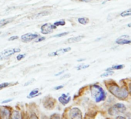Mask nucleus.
Listing matches in <instances>:
<instances>
[{
	"label": "nucleus",
	"instance_id": "nucleus-11",
	"mask_svg": "<svg viewBox=\"0 0 131 119\" xmlns=\"http://www.w3.org/2000/svg\"><path fill=\"white\" fill-rule=\"evenodd\" d=\"M71 49L70 47H67V48H62V49H59L58 50H56L51 53L49 54V56H59V55H62V54H64L66 53L69 52L70 50Z\"/></svg>",
	"mask_w": 131,
	"mask_h": 119
},
{
	"label": "nucleus",
	"instance_id": "nucleus-39",
	"mask_svg": "<svg viewBox=\"0 0 131 119\" xmlns=\"http://www.w3.org/2000/svg\"><path fill=\"white\" fill-rule=\"evenodd\" d=\"M3 67V65H0V70H1Z\"/></svg>",
	"mask_w": 131,
	"mask_h": 119
},
{
	"label": "nucleus",
	"instance_id": "nucleus-33",
	"mask_svg": "<svg viewBox=\"0 0 131 119\" xmlns=\"http://www.w3.org/2000/svg\"><path fill=\"white\" fill-rule=\"evenodd\" d=\"M11 101H12V99H8V100H5V101H3V104H6V103L10 102Z\"/></svg>",
	"mask_w": 131,
	"mask_h": 119
},
{
	"label": "nucleus",
	"instance_id": "nucleus-2",
	"mask_svg": "<svg viewBox=\"0 0 131 119\" xmlns=\"http://www.w3.org/2000/svg\"><path fill=\"white\" fill-rule=\"evenodd\" d=\"M90 92L92 97L95 99L96 102L103 101L106 97V94L104 90L97 84H93L90 87Z\"/></svg>",
	"mask_w": 131,
	"mask_h": 119
},
{
	"label": "nucleus",
	"instance_id": "nucleus-35",
	"mask_svg": "<svg viewBox=\"0 0 131 119\" xmlns=\"http://www.w3.org/2000/svg\"><path fill=\"white\" fill-rule=\"evenodd\" d=\"M63 72H64V71H60L59 73H58V74H56V76H59V75H60V74H62Z\"/></svg>",
	"mask_w": 131,
	"mask_h": 119
},
{
	"label": "nucleus",
	"instance_id": "nucleus-37",
	"mask_svg": "<svg viewBox=\"0 0 131 119\" xmlns=\"http://www.w3.org/2000/svg\"><path fill=\"white\" fill-rule=\"evenodd\" d=\"M85 61L84 59H80V60H78V61L80 62V61Z\"/></svg>",
	"mask_w": 131,
	"mask_h": 119
},
{
	"label": "nucleus",
	"instance_id": "nucleus-38",
	"mask_svg": "<svg viewBox=\"0 0 131 119\" xmlns=\"http://www.w3.org/2000/svg\"><path fill=\"white\" fill-rule=\"evenodd\" d=\"M127 26H128V27H131V23H129V24L127 25Z\"/></svg>",
	"mask_w": 131,
	"mask_h": 119
},
{
	"label": "nucleus",
	"instance_id": "nucleus-13",
	"mask_svg": "<svg viewBox=\"0 0 131 119\" xmlns=\"http://www.w3.org/2000/svg\"><path fill=\"white\" fill-rule=\"evenodd\" d=\"M10 119H23L22 114L19 111L14 110L11 112L10 115Z\"/></svg>",
	"mask_w": 131,
	"mask_h": 119
},
{
	"label": "nucleus",
	"instance_id": "nucleus-17",
	"mask_svg": "<svg viewBox=\"0 0 131 119\" xmlns=\"http://www.w3.org/2000/svg\"><path fill=\"white\" fill-rule=\"evenodd\" d=\"M13 20V18H9V19H5L0 20V28L3 27V26H6L7 24L10 23Z\"/></svg>",
	"mask_w": 131,
	"mask_h": 119
},
{
	"label": "nucleus",
	"instance_id": "nucleus-34",
	"mask_svg": "<svg viewBox=\"0 0 131 119\" xmlns=\"http://www.w3.org/2000/svg\"><path fill=\"white\" fill-rule=\"evenodd\" d=\"M116 119H126V118L124 117H123V116H117L116 117Z\"/></svg>",
	"mask_w": 131,
	"mask_h": 119
},
{
	"label": "nucleus",
	"instance_id": "nucleus-28",
	"mask_svg": "<svg viewBox=\"0 0 131 119\" xmlns=\"http://www.w3.org/2000/svg\"><path fill=\"white\" fill-rule=\"evenodd\" d=\"M25 56H26V53H24V54H19L17 56L16 59L18 60V61H21V60H23Z\"/></svg>",
	"mask_w": 131,
	"mask_h": 119
},
{
	"label": "nucleus",
	"instance_id": "nucleus-26",
	"mask_svg": "<svg viewBox=\"0 0 131 119\" xmlns=\"http://www.w3.org/2000/svg\"><path fill=\"white\" fill-rule=\"evenodd\" d=\"M67 34H69V33H68V32H64V33H59V34L55 35V36H53L52 37H62V36H67Z\"/></svg>",
	"mask_w": 131,
	"mask_h": 119
},
{
	"label": "nucleus",
	"instance_id": "nucleus-8",
	"mask_svg": "<svg viewBox=\"0 0 131 119\" xmlns=\"http://www.w3.org/2000/svg\"><path fill=\"white\" fill-rule=\"evenodd\" d=\"M39 36V34L37 33H26L24 35H23L21 36V39L23 42L24 43H29L33 39H36V38H38Z\"/></svg>",
	"mask_w": 131,
	"mask_h": 119
},
{
	"label": "nucleus",
	"instance_id": "nucleus-14",
	"mask_svg": "<svg viewBox=\"0 0 131 119\" xmlns=\"http://www.w3.org/2000/svg\"><path fill=\"white\" fill-rule=\"evenodd\" d=\"M83 38H84V36H75V37H71V38L68 39L67 42H68L69 43H77V42L81 41Z\"/></svg>",
	"mask_w": 131,
	"mask_h": 119
},
{
	"label": "nucleus",
	"instance_id": "nucleus-15",
	"mask_svg": "<svg viewBox=\"0 0 131 119\" xmlns=\"http://www.w3.org/2000/svg\"><path fill=\"white\" fill-rule=\"evenodd\" d=\"M39 89H34V90H32L30 93H29V96L27 97L28 98H33V97H37V96H39L40 94H41V93H39Z\"/></svg>",
	"mask_w": 131,
	"mask_h": 119
},
{
	"label": "nucleus",
	"instance_id": "nucleus-10",
	"mask_svg": "<svg viewBox=\"0 0 131 119\" xmlns=\"http://www.w3.org/2000/svg\"><path fill=\"white\" fill-rule=\"evenodd\" d=\"M129 36L127 35H123L120 37H119L116 40V43L119 45H124V44H129L131 43V39H129Z\"/></svg>",
	"mask_w": 131,
	"mask_h": 119
},
{
	"label": "nucleus",
	"instance_id": "nucleus-29",
	"mask_svg": "<svg viewBox=\"0 0 131 119\" xmlns=\"http://www.w3.org/2000/svg\"><path fill=\"white\" fill-rule=\"evenodd\" d=\"M29 119H39V117L35 113H32V114H31V115L29 117Z\"/></svg>",
	"mask_w": 131,
	"mask_h": 119
},
{
	"label": "nucleus",
	"instance_id": "nucleus-6",
	"mask_svg": "<svg viewBox=\"0 0 131 119\" xmlns=\"http://www.w3.org/2000/svg\"><path fill=\"white\" fill-rule=\"evenodd\" d=\"M70 119H83L82 111L78 107H73L69 112Z\"/></svg>",
	"mask_w": 131,
	"mask_h": 119
},
{
	"label": "nucleus",
	"instance_id": "nucleus-3",
	"mask_svg": "<svg viewBox=\"0 0 131 119\" xmlns=\"http://www.w3.org/2000/svg\"><path fill=\"white\" fill-rule=\"evenodd\" d=\"M126 106L123 104L121 103H118L114 105H113L112 107H110L108 110V114L111 116H114V115H118L120 113H123L126 111Z\"/></svg>",
	"mask_w": 131,
	"mask_h": 119
},
{
	"label": "nucleus",
	"instance_id": "nucleus-31",
	"mask_svg": "<svg viewBox=\"0 0 131 119\" xmlns=\"http://www.w3.org/2000/svg\"><path fill=\"white\" fill-rule=\"evenodd\" d=\"M63 88V85H60V86H57L55 87V90H59V89H62Z\"/></svg>",
	"mask_w": 131,
	"mask_h": 119
},
{
	"label": "nucleus",
	"instance_id": "nucleus-36",
	"mask_svg": "<svg viewBox=\"0 0 131 119\" xmlns=\"http://www.w3.org/2000/svg\"><path fill=\"white\" fill-rule=\"evenodd\" d=\"M80 1H82V2H86V3H87V2H90V1H91V0H80Z\"/></svg>",
	"mask_w": 131,
	"mask_h": 119
},
{
	"label": "nucleus",
	"instance_id": "nucleus-4",
	"mask_svg": "<svg viewBox=\"0 0 131 119\" xmlns=\"http://www.w3.org/2000/svg\"><path fill=\"white\" fill-rule=\"evenodd\" d=\"M21 49L19 48H9L6 49L0 53V61H3V60H6L9 59L10 56L14 55L16 53H19Z\"/></svg>",
	"mask_w": 131,
	"mask_h": 119
},
{
	"label": "nucleus",
	"instance_id": "nucleus-22",
	"mask_svg": "<svg viewBox=\"0 0 131 119\" xmlns=\"http://www.w3.org/2000/svg\"><path fill=\"white\" fill-rule=\"evenodd\" d=\"M49 119H61V116L58 113H54L49 117Z\"/></svg>",
	"mask_w": 131,
	"mask_h": 119
},
{
	"label": "nucleus",
	"instance_id": "nucleus-23",
	"mask_svg": "<svg viewBox=\"0 0 131 119\" xmlns=\"http://www.w3.org/2000/svg\"><path fill=\"white\" fill-rule=\"evenodd\" d=\"M11 85H12V84H10V83H7V82L3 83V84H0V90H2L3 88H6V87H9Z\"/></svg>",
	"mask_w": 131,
	"mask_h": 119
},
{
	"label": "nucleus",
	"instance_id": "nucleus-27",
	"mask_svg": "<svg viewBox=\"0 0 131 119\" xmlns=\"http://www.w3.org/2000/svg\"><path fill=\"white\" fill-rule=\"evenodd\" d=\"M46 39V37H44V36H39L38 38H36V43H38V42H41V41H44Z\"/></svg>",
	"mask_w": 131,
	"mask_h": 119
},
{
	"label": "nucleus",
	"instance_id": "nucleus-24",
	"mask_svg": "<svg viewBox=\"0 0 131 119\" xmlns=\"http://www.w3.org/2000/svg\"><path fill=\"white\" fill-rule=\"evenodd\" d=\"M113 74H114V72H113V71H106V72H105L104 74H101V77H109V76L113 75Z\"/></svg>",
	"mask_w": 131,
	"mask_h": 119
},
{
	"label": "nucleus",
	"instance_id": "nucleus-19",
	"mask_svg": "<svg viewBox=\"0 0 131 119\" xmlns=\"http://www.w3.org/2000/svg\"><path fill=\"white\" fill-rule=\"evenodd\" d=\"M78 22L82 24V25H86L88 23H89V19L87 18H85V17H82V18H79L78 19Z\"/></svg>",
	"mask_w": 131,
	"mask_h": 119
},
{
	"label": "nucleus",
	"instance_id": "nucleus-1",
	"mask_svg": "<svg viewBox=\"0 0 131 119\" xmlns=\"http://www.w3.org/2000/svg\"><path fill=\"white\" fill-rule=\"evenodd\" d=\"M109 91L116 97L120 100H125L129 94L128 90L126 87H120L116 84H113L108 86Z\"/></svg>",
	"mask_w": 131,
	"mask_h": 119
},
{
	"label": "nucleus",
	"instance_id": "nucleus-18",
	"mask_svg": "<svg viewBox=\"0 0 131 119\" xmlns=\"http://www.w3.org/2000/svg\"><path fill=\"white\" fill-rule=\"evenodd\" d=\"M124 67V65L123 64H120V65H114L110 68H107L106 70V71H113V70H120V69H123Z\"/></svg>",
	"mask_w": 131,
	"mask_h": 119
},
{
	"label": "nucleus",
	"instance_id": "nucleus-20",
	"mask_svg": "<svg viewBox=\"0 0 131 119\" xmlns=\"http://www.w3.org/2000/svg\"><path fill=\"white\" fill-rule=\"evenodd\" d=\"M120 16H121L122 17H126V16H131V9H130L125 10V11L122 12V13H120Z\"/></svg>",
	"mask_w": 131,
	"mask_h": 119
},
{
	"label": "nucleus",
	"instance_id": "nucleus-21",
	"mask_svg": "<svg viewBox=\"0 0 131 119\" xmlns=\"http://www.w3.org/2000/svg\"><path fill=\"white\" fill-rule=\"evenodd\" d=\"M53 25H55L56 27H57V26H64V25H66V21H65L64 19L59 20V21H56V22H55Z\"/></svg>",
	"mask_w": 131,
	"mask_h": 119
},
{
	"label": "nucleus",
	"instance_id": "nucleus-16",
	"mask_svg": "<svg viewBox=\"0 0 131 119\" xmlns=\"http://www.w3.org/2000/svg\"><path fill=\"white\" fill-rule=\"evenodd\" d=\"M50 13H51L50 11H46V10L42 11V12H40V13H39L34 15V16H33V18H40V17H42V16H48V15H49Z\"/></svg>",
	"mask_w": 131,
	"mask_h": 119
},
{
	"label": "nucleus",
	"instance_id": "nucleus-12",
	"mask_svg": "<svg viewBox=\"0 0 131 119\" xmlns=\"http://www.w3.org/2000/svg\"><path fill=\"white\" fill-rule=\"evenodd\" d=\"M58 100H59V101L61 104H62L63 105H66V104H67L70 101L71 97H70L69 96V94H62V96L59 97Z\"/></svg>",
	"mask_w": 131,
	"mask_h": 119
},
{
	"label": "nucleus",
	"instance_id": "nucleus-30",
	"mask_svg": "<svg viewBox=\"0 0 131 119\" xmlns=\"http://www.w3.org/2000/svg\"><path fill=\"white\" fill-rule=\"evenodd\" d=\"M19 39L18 36H13L9 39V41H13V40H16V39Z\"/></svg>",
	"mask_w": 131,
	"mask_h": 119
},
{
	"label": "nucleus",
	"instance_id": "nucleus-32",
	"mask_svg": "<svg viewBox=\"0 0 131 119\" xmlns=\"http://www.w3.org/2000/svg\"><path fill=\"white\" fill-rule=\"evenodd\" d=\"M128 92L130 94V95H131V83L129 84V87H128Z\"/></svg>",
	"mask_w": 131,
	"mask_h": 119
},
{
	"label": "nucleus",
	"instance_id": "nucleus-9",
	"mask_svg": "<svg viewBox=\"0 0 131 119\" xmlns=\"http://www.w3.org/2000/svg\"><path fill=\"white\" fill-rule=\"evenodd\" d=\"M43 105L46 109H52L56 105V100L52 97H46L43 102Z\"/></svg>",
	"mask_w": 131,
	"mask_h": 119
},
{
	"label": "nucleus",
	"instance_id": "nucleus-7",
	"mask_svg": "<svg viewBox=\"0 0 131 119\" xmlns=\"http://www.w3.org/2000/svg\"><path fill=\"white\" fill-rule=\"evenodd\" d=\"M56 29V26L53 24H51L49 23H45L41 26V33L44 35L46 34H49L51 33L54 29Z\"/></svg>",
	"mask_w": 131,
	"mask_h": 119
},
{
	"label": "nucleus",
	"instance_id": "nucleus-25",
	"mask_svg": "<svg viewBox=\"0 0 131 119\" xmlns=\"http://www.w3.org/2000/svg\"><path fill=\"white\" fill-rule=\"evenodd\" d=\"M89 67H90L89 65H83V64H82V65H80V66H78V67H77V69L78 71H80V70L86 69V68H88Z\"/></svg>",
	"mask_w": 131,
	"mask_h": 119
},
{
	"label": "nucleus",
	"instance_id": "nucleus-5",
	"mask_svg": "<svg viewBox=\"0 0 131 119\" xmlns=\"http://www.w3.org/2000/svg\"><path fill=\"white\" fill-rule=\"evenodd\" d=\"M11 107L7 106L0 107V119H10Z\"/></svg>",
	"mask_w": 131,
	"mask_h": 119
}]
</instances>
